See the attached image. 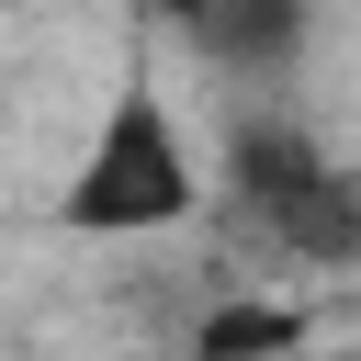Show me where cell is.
I'll return each instance as SVG.
<instances>
[{"label": "cell", "instance_id": "5", "mask_svg": "<svg viewBox=\"0 0 361 361\" xmlns=\"http://www.w3.org/2000/svg\"><path fill=\"white\" fill-rule=\"evenodd\" d=\"M147 23H169V34H180V45H192V34H203V23H214V0H147Z\"/></svg>", "mask_w": 361, "mask_h": 361}, {"label": "cell", "instance_id": "1", "mask_svg": "<svg viewBox=\"0 0 361 361\" xmlns=\"http://www.w3.org/2000/svg\"><path fill=\"white\" fill-rule=\"evenodd\" d=\"M203 203H214V169H203L192 124L169 113L158 68H124L113 102H102V124H90V147H79V169H68V192H56V226L113 248V237H169V226H192Z\"/></svg>", "mask_w": 361, "mask_h": 361}, {"label": "cell", "instance_id": "4", "mask_svg": "<svg viewBox=\"0 0 361 361\" xmlns=\"http://www.w3.org/2000/svg\"><path fill=\"white\" fill-rule=\"evenodd\" d=\"M305 338H316V316H305L293 293H271V282L214 293V305L192 316V361H293Z\"/></svg>", "mask_w": 361, "mask_h": 361}, {"label": "cell", "instance_id": "2", "mask_svg": "<svg viewBox=\"0 0 361 361\" xmlns=\"http://www.w3.org/2000/svg\"><path fill=\"white\" fill-rule=\"evenodd\" d=\"M226 214L293 271H361V169L327 158L293 113L248 102L226 124Z\"/></svg>", "mask_w": 361, "mask_h": 361}, {"label": "cell", "instance_id": "3", "mask_svg": "<svg viewBox=\"0 0 361 361\" xmlns=\"http://www.w3.org/2000/svg\"><path fill=\"white\" fill-rule=\"evenodd\" d=\"M192 56L237 90H293V68L316 56V0H214Z\"/></svg>", "mask_w": 361, "mask_h": 361}, {"label": "cell", "instance_id": "6", "mask_svg": "<svg viewBox=\"0 0 361 361\" xmlns=\"http://www.w3.org/2000/svg\"><path fill=\"white\" fill-rule=\"evenodd\" d=\"M293 361H361V350H316V338H305V350H293Z\"/></svg>", "mask_w": 361, "mask_h": 361}]
</instances>
